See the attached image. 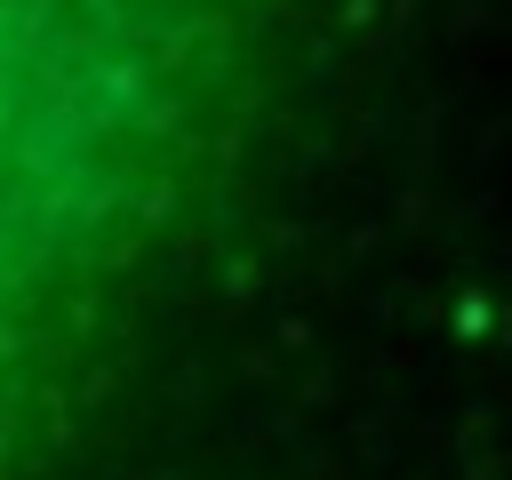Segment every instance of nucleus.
Segmentation results:
<instances>
[{"mask_svg": "<svg viewBox=\"0 0 512 480\" xmlns=\"http://www.w3.org/2000/svg\"><path fill=\"white\" fill-rule=\"evenodd\" d=\"M208 0H0V360L160 128Z\"/></svg>", "mask_w": 512, "mask_h": 480, "instance_id": "obj_1", "label": "nucleus"}]
</instances>
